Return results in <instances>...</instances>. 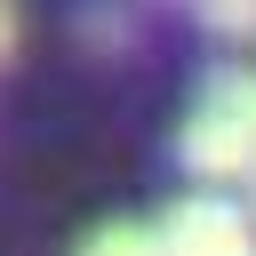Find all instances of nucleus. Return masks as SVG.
Wrapping results in <instances>:
<instances>
[{
    "instance_id": "nucleus-1",
    "label": "nucleus",
    "mask_w": 256,
    "mask_h": 256,
    "mask_svg": "<svg viewBox=\"0 0 256 256\" xmlns=\"http://www.w3.org/2000/svg\"><path fill=\"white\" fill-rule=\"evenodd\" d=\"M176 160H184L200 184H248V176H256V136H248L232 112H216L208 96H192V112H184V128H176Z\"/></svg>"
},
{
    "instance_id": "nucleus-2",
    "label": "nucleus",
    "mask_w": 256,
    "mask_h": 256,
    "mask_svg": "<svg viewBox=\"0 0 256 256\" xmlns=\"http://www.w3.org/2000/svg\"><path fill=\"white\" fill-rule=\"evenodd\" d=\"M160 248L168 256H256V224L224 192H192V200L160 208Z\"/></svg>"
},
{
    "instance_id": "nucleus-3",
    "label": "nucleus",
    "mask_w": 256,
    "mask_h": 256,
    "mask_svg": "<svg viewBox=\"0 0 256 256\" xmlns=\"http://www.w3.org/2000/svg\"><path fill=\"white\" fill-rule=\"evenodd\" d=\"M200 96H208L216 112H232V120L256 136V64H224V72H208V80H200Z\"/></svg>"
},
{
    "instance_id": "nucleus-4",
    "label": "nucleus",
    "mask_w": 256,
    "mask_h": 256,
    "mask_svg": "<svg viewBox=\"0 0 256 256\" xmlns=\"http://www.w3.org/2000/svg\"><path fill=\"white\" fill-rule=\"evenodd\" d=\"M80 256H168L160 248V224H136V216H112L80 240Z\"/></svg>"
},
{
    "instance_id": "nucleus-5",
    "label": "nucleus",
    "mask_w": 256,
    "mask_h": 256,
    "mask_svg": "<svg viewBox=\"0 0 256 256\" xmlns=\"http://www.w3.org/2000/svg\"><path fill=\"white\" fill-rule=\"evenodd\" d=\"M200 24L216 40H256V0H200Z\"/></svg>"
},
{
    "instance_id": "nucleus-6",
    "label": "nucleus",
    "mask_w": 256,
    "mask_h": 256,
    "mask_svg": "<svg viewBox=\"0 0 256 256\" xmlns=\"http://www.w3.org/2000/svg\"><path fill=\"white\" fill-rule=\"evenodd\" d=\"M8 40H16V0H0V56H8Z\"/></svg>"
},
{
    "instance_id": "nucleus-7",
    "label": "nucleus",
    "mask_w": 256,
    "mask_h": 256,
    "mask_svg": "<svg viewBox=\"0 0 256 256\" xmlns=\"http://www.w3.org/2000/svg\"><path fill=\"white\" fill-rule=\"evenodd\" d=\"M248 192H256V176H248Z\"/></svg>"
}]
</instances>
